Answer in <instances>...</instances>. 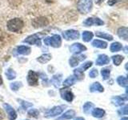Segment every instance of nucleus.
Wrapping results in <instances>:
<instances>
[{"label": "nucleus", "instance_id": "obj_33", "mask_svg": "<svg viewBox=\"0 0 128 120\" xmlns=\"http://www.w3.org/2000/svg\"><path fill=\"white\" fill-rule=\"evenodd\" d=\"M101 74L102 77L104 80H106L110 78V70L108 68H103L101 70Z\"/></svg>", "mask_w": 128, "mask_h": 120}, {"label": "nucleus", "instance_id": "obj_4", "mask_svg": "<svg viewBox=\"0 0 128 120\" xmlns=\"http://www.w3.org/2000/svg\"><path fill=\"white\" fill-rule=\"evenodd\" d=\"M39 75L37 72L34 70H30L27 74V82L30 86H36L38 83Z\"/></svg>", "mask_w": 128, "mask_h": 120}, {"label": "nucleus", "instance_id": "obj_8", "mask_svg": "<svg viewBox=\"0 0 128 120\" xmlns=\"http://www.w3.org/2000/svg\"><path fill=\"white\" fill-rule=\"evenodd\" d=\"M64 107L65 106H54L53 108H51L50 110H48L45 116L47 118H53V117H55V116H57V115H59L63 111Z\"/></svg>", "mask_w": 128, "mask_h": 120}, {"label": "nucleus", "instance_id": "obj_23", "mask_svg": "<svg viewBox=\"0 0 128 120\" xmlns=\"http://www.w3.org/2000/svg\"><path fill=\"white\" fill-rule=\"evenodd\" d=\"M75 82H76V78H74V76H70V77H68L65 81L63 82L62 84L65 87H69V86H73L75 83Z\"/></svg>", "mask_w": 128, "mask_h": 120}, {"label": "nucleus", "instance_id": "obj_43", "mask_svg": "<svg viewBox=\"0 0 128 120\" xmlns=\"http://www.w3.org/2000/svg\"><path fill=\"white\" fill-rule=\"evenodd\" d=\"M2 79L1 78V76H0V85H2Z\"/></svg>", "mask_w": 128, "mask_h": 120}, {"label": "nucleus", "instance_id": "obj_26", "mask_svg": "<svg viewBox=\"0 0 128 120\" xmlns=\"http://www.w3.org/2000/svg\"><path fill=\"white\" fill-rule=\"evenodd\" d=\"M122 48V46L121 43L118 42H114L110 45V49L111 52H118L121 50Z\"/></svg>", "mask_w": 128, "mask_h": 120}, {"label": "nucleus", "instance_id": "obj_27", "mask_svg": "<svg viewBox=\"0 0 128 120\" xmlns=\"http://www.w3.org/2000/svg\"><path fill=\"white\" fill-rule=\"evenodd\" d=\"M74 75L76 80H82L84 78V73L80 68H77L74 70Z\"/></svg>", "mask_w": 128, "mask_h": 120}, {"label": "nucleus", "instance_id": "obj_31", "mask_svg": "<svg viewBox=\"0 0 128 120\" xmlns=\"http://www.w3.org/2000/svg\"><path fill=\"white\" fill-rule=\"evenodd\" d=\"M94 106V105L90 102H87L83 105V111L85 112L86 114H89L91 112L93 107Z\"/></svg>", "mask_w": 128, "mask_h": 120}, {"label": "nucleus", "instance_id": "obj_15", "mask_svg": "<svg viewBox=\"0 0 128 120\" xmlns=\"http://www.w3.org/2000/svg\"><path fill=\"white\" fill-rule=\"evenodd\" d=\"M110 62V58L106 54H99L98 56V58L96 60V65L98 66H102L109 64Z\"/></svg>", "mask_w": 128, "mask_h": 120}, {"label": "nucleus", "instance_id": "obj_29", "mask_svg": "<svg viewBox=\"0 0 128 120\" xmlns=\"http://www.w3.org/2000/svg\"><path fill=\"white\" fill-rule=\"evenodd\" d=\"M117 82L118 83L119 86H121L122 87H127L128 85V82H127V78L124 76H118L117 78Z\"/></svg>", "mask_w": 128, "mask_h": 120}, {"label": "nucleus", "instance_id": "obj_35", "mask_svg": "<svg viewBox=\"0 0 128 120\" xmlns=\"http://www.w3.org/2000/svg\"><path fill=\"white\" fill-rule=\"evenodd\" d=\"M38 114H39V112L37 109H30L28 111V115H30L33 118H37L38 117Z\"/></svg>", "mask_w": 128, "mask_h": 120}, {"label": "nucleus", "instance_id": "obj_14", "mask_svg": "<svg viewBox=\"0 0 128 120\" xmlns=\"http://www.w3.org/2000/svg\"><path fill=\"white\" fill-rule=\"evenodd\" d=\"M86 58V55H79V56H73L71 57L69 60V63L70 66L71 67H74L77 66L78 65L79 62L82 61L83 59Z\"/></svg>", "mask_w": 128, "mask_h": 120}, {"label": "nucleus", "instance_id": "obj_10", "mask_svg": "<svg viewBox=\"0 0 128 120\" xmlns=\"http://www.w3.org/2000/svg\"><path fill=\"white\" fill-rule=\"evenodd\" d=\"M60 94L62 98L66 100V102H71L74 99V94L66 88H62L60 90Z\"/></svg>", "mask_w": 128, "mask_h": 120}, {"label": "nucleus", "instance_id": "obj_32", "mask_svg": "<svg viewBox=\"0 0 128 120\" xmlns=\"http://www.w3.org/2000/svg\"><path fill=\"white\" fill-rule=\"evenodd\" d=\"M5 74L6 76V78L9 79V80L14 79L16 78V73H15V71L13 69H10V68H9V69L6 70Z\"/></svg>", "mask_w": 128, "mask_h": 120}, {"label": "nucleus", "instance_id": "obj_12", "mask_svg": "<svg viewBox=\"0 0 128 120\" xmlns=\"http://www.w3.org/2000/svg\"><path fill=\"white\" fill-rule=\"evenodd\" d=\"M86 50V47L79 42L74 43L73 45H71V46L70 47V51L73 54H79V53H81L82 51H85Z\"/></svg>", "mask_w": 128, "mask_h": 120}, {"label": "nucleus", "instance_id": "obj_28", "mask_svg": "<svg viewBox=\"0 0 128 120\" xmlns=\"http://www.w3.org/2000/svg\"><path fill=\"white\" fill-rule=\"evenodd\" d=\"M82 36V40L84 42H90L93 38L94 34L90 31H84Z\"/></svg>", "mask_w": 128, "mask_h": 120}, {"label": "nucleus", "instance_id": "obj_39", "mask_svg": "<svg viewBox=\"0 0 128 120\" xmlns=\"http://www.w3.org/2000/svg\"><path fill=\"white\" fill-rule=\"evenodd\" d=\"M119 1H121V0H108L107 3L109 6H114L115 3H117Z\"/></svg>", "mask_w": 128, "mask_h": 120}, {"label": "nucleus", "instance_id": "obj_20", "mask_svg": "<svg viewBox=\"0 0 128 120\" xmlns=\"http://www.w3.org/2000/svg\"><path fill=\"white\" fill-rule=\"evenodd\" d=\"M31 49L30 47L26 46H19L17 48V52L20 54H30Z\"/></svg>", "mask_w": 128, "mask_h": 120}, {"label": "nucleus", "instance_id": "obj_22", "mask_svg": "<svg viewBox=\"0 0 128 120\" xmlns=\"http://www.w3.org/2000/svg\"><path fill=\"white\" fill-rule=\"evenodd\" d=\"M105 110L103 109H101V108H95V109L92 111V115H93V117L94 118H102L103 117L104 115H105Z\"/></svg>", "mask_w": 128, "mask_h": 120}, {"label": "nucleus", "instance_id": "obj_25", "mask_svg": "<svg viewBox=\"0 0 128 120\" xmlns=\"http://www.w3.org/2000/svg\"><path fill=\"white\" fill-rule=\"evenodd\" d=\"M96 36L98 38H105L106 40H109V41H111L113 40V36L109 34H106V33H104V32H101V31H97L95 33Z\"/></svg>", "mask_w": 128, "mask_h": 120}, {"label": "nucleus", "instance_id": "obj_5", "mask_svg": "<svg viewBox=\"0 0 128 120\" xmlns=\"http://www.w3.org/2000/svg\"><path fill=\"white\" fill-rule=\"evenodd\" d=\"M62 36L66 40H74L79 38V32L75 30H67L62 32Z\"/></svg>", "mask_w": 128, "mask_h": 120}, {"label": "nucleus", "instance_id": "obj_42", "mask_svg": "<svg viewBox=\"0 0 128 120\" xmlns=\"http://www.w3.org/2000/svg\"><path fill=\"white\" fill-rule=\"evenodd\" d=\"M102 1H103V0H95V2L96 3H100Z\"/></svg>", "mask_w": 128, "mask_h": 120}, {"label": "nucleus", "instance_id": "obj_36", "mask_svg": "<svg viewBox=\"0 0 128 120\" xmlns=\"http://www.w3.org/2000/svg\"><path fill=\"white\" fill-rule=\"evenodd\" d=\"M92 64H93V62H92L91 61H88V62H86L85 63H83L82 65L81 66V67H79V68L84 72L87 69H89V68L92 66Z\"/></svg>", "mask_w": 128, "mask_h": 120}, {"label": "nucleus", "instance_id": "obj_2", "mask_svg": "<svg viewBox=\"0 0 128 120\" xmlns=\"http://www.w3.org/2000/svg\"><path fill=\"white\" fill-rule=\"evenodd\" d=\"M93 6L92 0H78L77 2V9L81 14H86L91 10Z\"/></svg>", "mask_w": 128, "mask_h": 120}, {"label": "nucleus", "instance_id": "obj_11", "mask_svg": "<svg viewBox=\"0 0 128 120\" xmlns=\"http://www.w3.org/2000/svg\"><path fill=\"white\" fill-rule=\"evenodd\" d=\"M83 24L86 26H90L92 25L102 26L104 24V22L98 18H88L83 22Z\"/></svg>", "mask_w": 128, "mask_h": 120}, {"label": "nucleus", "instance_id": "obj_30", "mask_svg": "<svg viewBox=\"0 0 128 120\" xmlns=\"http://www.w3.org/2000/svg\"><path fill=\"white\" fill-rule=\"evenodd\" d=\"M123 59H124L123 56L119 55V54L114 55L113 57H112V60H113V62L115 66H119L120 64L122 63V62L123 61Z\"/></svg>", "mask_w": 128, "mask_h": 120}, {"label": "nucleus", "instance_id": "obj_44", "mask_svg": "<svg viewBox=\"0 0 128 120\" xmlns=\"http://www.w3.org/2000/svg\"><path fill=\"white\" fill-rule=\"evenodd\" d=\"M121 120H128V118H127L126 117H124V118H122Z\"/></svg>", "mask_w": 128, "mask_h": 120}, {"label": "nucleus", "instance_id": "obj_16", "mask_svg": "<svg viewBox=\"0 0 128 120\" xmlns=\"http://www.w3.org/2000/svg\"><path fill=\"white\" fill-rule=\"evenodd\" d=\"M74 115H75V111L73 110H69L66 111L62 115H61L56 120H69L72 118H74Z\"/></svg>", "mask_w": 128, "mask_h": 120}, {"label": "nucleus", "instance_id": "obj_1", "mask_svg": "<svg viewBox=\"0 0 128 120\" xmlns=\"http://www.w3.org/2000/svg\"><path fill=\"white\" fill-rule=\"evenodd\" d=\"M23 26H24V22L22 20L19 18H12V19L9 20L6 24L7 29L10 31L15 32V33H17V32L21 30L22 29Z\"/></svg>", "mask_w": 128, "mask_h": 120}, {"label": "nucleus", "instance_id": "obj_19", "mask_svg": "<svg viewBox=\"0 0 128 120\" xmlns=\"http://www.w3.org/2000/svg\"><path fill=\"white\" fill-rule=\"evenodd\" d=\"M92 46L97 48H101V49H105L107 47V43L102 40H98V39H95L92 42Z\"/></svg>", "mask_w": 128, "mask_h": 120}, {"label": "nucleus", "instance_id": "obj_13", "mask_svg": "<svg viewBox=\"0 0 128 120\" xmlns=\"http://www.w3.org/2000/svg\"><path fill=\"white\" fill-rule=\"evenodd\" d=\"M127 100V97L126 95H120V96H114L111 98V102L116 106H122L124 102Z\"/></svg>", "mask_w": 128, "mask_h": 120}, {"label": "nucleus", "instance_id": "obj_7", "mask_svg": "<svg viewBox=\"0 0 128 120\" xmlns=\"http://www.w3.org/2000/svg\"><path fill=\"white\" fill-rule=\"evenodd\" d=\"M3 108L5 111L6 112L8 118L10 120H15L17 118V114H16V111L14 110V109L12 107L10 104L8 103H3Z\"/></svg>", "mask_w": 128, "mask_h": 120}, {"label": "nucleus", "instance_id": "obj_37", "mask_svg": "<svg viewBox=\"0 0 128 120\" xmlns=\"http://www.w3.org/2000/svg\"><path fill=\"white\" fill-rule=\"evenodd\" d=\"M18 101H20L21 102V105L22 106V107L24 108V109H27L28 107H30V106H33V104L29 102H26V101H23V100H18Z\"/></svg>", "mask_w": 128, "mask_h": 120}, {"label": "nucleus", "instance_id": "obj_38", "mask_svg": "<svg viewBox=\"0 0 128 120\" xmlns=\"http://www.w3.org/2000/svg\"><path fill=\"white\" fill-rule=\"evenodd\" d=\"M98 70H96V69H93V70H91L90 71V73H89V76L90 78H95V77H97L98 76Z\"/></svg>", "mask_w": 128, "mask_h": 120}, {"label": "nucleus", "instance_id": "obj_3", "mask_svg": "<svg viewBox=\"0 0 128 120\" xmlns=\"http://www.w3.org/2000/svg\"><path fill=\"white\" fill-rule=\"evenodd\" d=\"M44 43L47 46H50L52 47L58 48L61 46L62 44V38L61 36L58 34H54L50 37H46L44 38Z\"/></svg>", "mask_w": 128, "mask_h": 120}, {"label": "nucleus", "instance_id": "obj_34", "mask_svg": "<svg viewBox=\"0 0 128 120\" xmlns=\"http://www.w3.org/2000/svg\"><path fill=\"white\" fill-rule=\"evenodd\" d=\"M10 89L14 91H17L20 87L22 86V84L21 82H12L10 83Z\"/></svg>", "mask_w": 128, "mask_h": 120}, {"label": "nucleus", "instance_id": "obj_21", "mask_svg": "<svg viewBox=\"0 0 128 120\" xmlns=\"http://www.w3.org/2000/svg\"><path fill=\"white\" fill-rule=\"evenodd\" d=\"M51 54H44L42 55H41L40 57H38L37 58V61L38 62H40L41 64H45L46 62H48L51 59Z\"/></svg>", "mask_w": 128, "mask_h": 120}, {"label": "nucleus", "instance_id": "obj_17", "mask_svg": "<svg viewBox=\"0 0 128 120\" xmlns=\"http://www.w3.org/2000/svg\"><path fill=\"white\" fill-rule=\"evenodd\" d=\"M118 35L119 38H121L124 40H127L128 38V29L126 26L120 27L118 30Z\"/></svg>", "mask_w": 128, "mask_h": 120}, {"label": "nucleus", "instance_id": "obj_40", "mask_svg": "<svg viewBox=\"0 0 128 120\" xmlns=\"http://www.w3.org/2000/svg\"><path fill=\"white\" fill-rule=\"evenodd\" d=\"M127 108H128V106H125L123 108H122V110H120V112H122V114H125V115H127Z\"/></svg>", "mask_w": 128, "mask_h": 120}, {"label": "nucleus", "instance_id": "obj_9", "mask_svg": "<svg viewBox=\"0 0 128 120\" xmlns=\"http://www.w3.org/2000/svg\"><path fill=\"white\" fill-rule=\"evenodd\" d=\"M48 23H49V21L45 17H39L38 18H34L32 21V25L35 28L46 26V25H48Z\"/></svg>", "mask_w": 128, "mask_h": 120}, {"label": "nucleus", "instance_id": "obj_24", "mask_svg": "<svg viewBox=\"0 0 128 120\" xmlns=\"http://www.w3.org/2000/svg\"><path fill=\"white\" fill-rule=\"evenodd\" d=\"M61 78H62V74H56L53 76L50 82L55 87H58L60 85V82H61Z\"/></svg>", "mask_w": 128, "mask_h": 120}, {"label": "nucleus", "instance_id": "obj_18", "mask_svg": "<svg viewBox=\"0 0 128 120\" xmlns=\"http://www.w3.org/2000/svg\"><path fill=\"white\" fill-rule=\"evenodd\" d=\"M104 88L98 82H94L90 86V92H103Z\"/></svg>", "mask_w": 128, "mask_h": 120}, {"label": "nucleus", "instance_id": "obj_41", "mask_svg": "<svg viewBox=\"0 0 128 120\" xmlns=\"http://www.w3.org/2000/svg\"><path fill=\"white\" fill-rule=\"evenodd\" d=\"M74 120H85V118H82V117H79V118H75Z\"/></svg>", "mask_w": 128, "mask_h": 120}, {"label": "nucleus", "instance_id": "obj_6", "mask_svg": "<svg viewBox=\"0 0 128 120\" xmlns=\"http://www.w3.org/2000/svg\"><path fill=\"white\" fill-rule=\"evenodd\" d=\"M23 42H26L28 44H30V45H36L40 46H41V38H39V36L38 34H32L28 36V37L23 40Z\"/></svg>", "mask_w": 128, "mask_h": 120}]
</instances>
